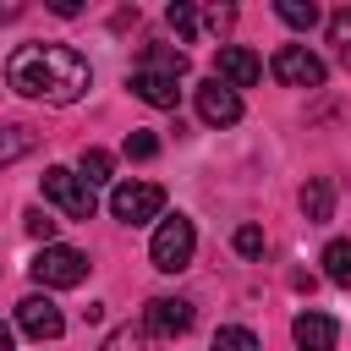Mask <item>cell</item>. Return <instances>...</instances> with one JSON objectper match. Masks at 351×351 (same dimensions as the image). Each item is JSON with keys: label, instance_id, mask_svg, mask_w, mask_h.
<instances>
[{"label": "cell", "instance_id": "1", "mask_svg": "<svg viewBox=\"0 0 351 351\" xmlns=\"http://www.w3.org/2000/svg\"><path fill=\"white\" fill-rule=\"evenodd\" d=\"M5 82L38 104H77L93 88V66L71 44H16L5 60Z\"/></svg>", "mask_w": 351, "mask_h": 351}, {"label": "cell", "instance_id": "2", "mask_svg": "<svg viewBox=\"0 0 351 351\" xmlns=\"http://www.w3.org/2000/svg\"><path fill=\"white\" fill-rule=\"evenodd\" d=\"M192 252H197L192 219H186V214H165L159 230H154V241H148V263H154L159 274H181V269L192 263Z\"/></svg>", "mask_w": 351, "mask_h": 351}, {"label": "cell", "instance_id": "3", "mask_svg": "<svg viewBox=\"0 0 351 351\" xmlns=\"http://www.w3.org/2000/svg\"><path fill=\"white\" fill-rule=\"evenodd\" d=\"M27 274H33L44 291H71V285H82V280H88V252L49 241V247H44V252L27 263Z\"/></svg>", "mask_w": 351, "mask_h": 351}, {"label": "cell", "instance_id": "4", "mask_svg": "<svg viewBox=\"0 0 351 351\" xmlns=\"http://www.w3.org/2000/svg\"><path fill=\"white\" fill-rule=\"evenodd\" d=\"M44 197H49L66 219H93V208H99L93 186H88L77 170H66V165H49V170H44Z\"/></svg>", "mask_w": 351, "mask_h": 351}, {"label": "cell", "instance_id": "5", "mask_svg": "<svg viewBox=\"0 0 351 351\" xmlns=\"http://www.w3.org/2000/svg\"><path fill=\"white\" fill-rule=\"evenodd\" d=\"M110 214L121 225H148V219H165V186L154 181H121L110 192Z\"/></svg>", "mask_w": 351, "mask_h": 351}, {"label": "cell", "instance_id": "6", "mask_svg": "<svg viewBox=\"0 0 351 351\" xmlns=\"http://www.w3.org/2000/svg\"><path fill=\"white\" fill-rule=\"evenodd\" d=\"M165 22L176 27L181 44H197L203 33H225V27L236 22V11H230V5H208V11H197L192 0H176V5L165 11Z\"/></svg>", "mask_w": 351, "mask_h": 351}, {"label": "cell", "instance_id": "7", "mask_svg": "<svg viewBox=\"0 0 351 351\" xmlns=\"http://www.w3.org/2000/svg\"><path fill=\"white\" fill-rule=\"evenodd\" d=\"M269 71H274V82H285V88H324V60H318L307 44H280L274 60H269Z\"/></svg>", "mask_w": 351, "mask_h": 351}, {"label": "cell", "instance_id": "8", "mask_svg": "<svg viewBox=\"0 0 351 351\" xmlns=\"http://www.w3.org/2000/svg\"><path fill=\"white\" fill-rule=\"evenodd\" d=\"M137 329L154 335V340H176V335L192 329V302H181V296H154V302L143 307V324H137Z\"/></svg>", "mask_w": 351, "mask_h": 351}, {"label": "cell", "instance_id": "9", "mask_svg": "<svg viewBox=\"0 0 351 351\" xmlns=\"http://www.w3.org/2000/svg\"><path fill=\"white\" fill-rule=\"evenodd\" d=\"M197 121H203V126H236V121H241V93L225 88L219 77L197 82Z\"/></svg>", "mask_w": 351, "mask_h": 351}, {"label": "cell", "instance_id": "10", "mask_svg": "<svg viewBox=\"0 0 351 351\" xmlns=\"http://www.w3.org/2000/svg\"><path fill=\"white\" fill-rule=\"evenodd\" d=\"M16 324H22L27 340H60L66 335V313L49 296H22L16 302Z\"/></svg>", "mask_w": 351, "mask_h": 351}, {"label": "cell", "instance_id": "11", "mask_svg": "<svg viewBox=\"0 0 351 351\" xmlns=\"http://www.w3.org/2000/svg\"><path fill=\"white\" fill-rule=\"evenodd\" d=\"M214 77L225 82V88H252L258 77H263V60L247 49V44H219V60H214Z\"/></svg>", "mask_w": 351, "mask_h": 351}, {"label": "cell", "instance_id": "12", "mask_svg": "<svg viewBox=\"0 0 351 351\" xmlns=\"http://www.w3.org/2000/svg\"><path fill=\"white\" fill-rule=\"evenodd\" d=\"M126 88H132L143 104H154V110H176V99H181V77H170V71H154V66H132Z\"/></svg>", "mask_w": 351, "mask_h": 351}, {"label": "cell", "instance_id": "13", "mask_svg": "<svg viewBox=\"0 0 351 351\" xmlns=\"http://www.w3.org/2000/svg\"><path fill=\"white\" fill-rule=\"evenodd\" d=\"M291 340H296V351H335V340H340V324L329 318V313H296L291 318Z\"/></svg>", "mask_w": 351, "mask_h": 351}, {"label": "cell", "instance_id": "14", "mask_svg": "<svg viewBox=\"0 0 351 351\" xmlns=\"http://www.w3.org/2000/svg\"><path fill=\"white\" fill-rule=\"evenodd\" d=\"M302 214H307L313 225H324V219L335 214V186H329L324 176H313V181L302 186Z\"/></svg>", "mask_w": 351, "mask_h": 351}, {"label": "cell", "instance_id": "15", "mask_svg": "<svg viewBox=\"0 0 351 351\" xmlns=\"http://www.w3.org/2000/svg\"><path fill=\"white\" fill-rule=\"evenodd\" d=\"M33 143H38V137H33L27 126H0V170H5V165H16V159H27V154H33Z\"/></svg>", "mask_w": 351, "mask_h": 351}, {"label": "cell", "instance_id": "16", "mask_svg": "<svg viewBox=\"0 0 351 351\" xmlns=\"http://www.w3.org/2000/svg\"><path fill=\"white\" fill-rule=\"evenodd\" d=\"M110 170H115V159H110L104 148H82V159H77V176H82L88 186H104V181H110Z\"/></svg>", "mask_w": 351, "mask_h": 351}, {"label": "cell", "instance_id": "17", "mask_svg": "<svg viewBox=\"0 0 351 351\" xmlns=\"http://www.w3.org/2000/svg\"><path fill=\"white\" fill-rule=\"evenodd\" d=\"M137 66H154V71H170V77H181V71H186V55H181V49H170V44H148Z\"/></svg>", "mask_w": 351, "mask_h": 351}, {"label": "cell", "instance_id": "18", "mask_svg": "<svg viewBox=\"0 0 351 351\" xmlns=\"http://www.w3.org/2000/svg\"><path fill=\"white\" fill-rule=\"evenodd\" d=\"M324 274L335 285H351V241H329L324 247Z\"/></svg>", "mask_w": 351, "mask_h": 351}, {"label": "cell", "instance_id": "19", "mask_svg": "<svg viewBox=\"0 0 351 351\" xmlns=\"http://www.w3.org/2000/svg\"><path fill=\"white\" fill-rule=\"evenodd\" d=\"M214 351H258V335L241 324H225V329H214Z\"/></svg>", "mask_w": 351, "mask_h": 351}, {"label": "cell", "instance_id": "20", "mask_svg": "<svg viewBox=\"0 0 351 351\" xmlns=\"http://www.w3.org/2000/svg\"><path fill=\"white\" fill-rule=\"evenodd\" d=\"M329 44H335V49H340V60L351 66V5L329 16Z\"/></svg>", "mask_w": 351, "mask_h": 351}, {"label": "cell", "instance_id": "21", "mask_svg": "<svg viewBox=\"0 0 351 351\" xmlns=\"http://www.w3.org/2000/svg\"><path fill=\"white\" fill-rule=\"evenodd\" d=\"M274 11H280V22H291V27H313V22H318V5H313V0H307V5H302V0H280Z\"/></svg>", "mask_w": 351, "mask_h": 351}, {"label": "cell", "instance_id": "22", "mask_svg": "<svg viewBox=\"0 0 351 351\" xmlns=\"http://www.w3.org/2000/svg\"><path fill=\"white\" fill-rule=\"evenodd\" d=\"M143 340H148L143 329L121 324V329H110V335H104V346H99V351H143Z\"/></svg>", "mask_w": 351, "mask_h": 351}, {"label": "cell", "instance_id": "23", "mask_svg": "<svg viewBox=\"0 0 351 351\" xmlns=\"http://www.w3.org/2000/svg\"><path fill=\"white\" fill-rule=\"evenodd\" d=\"M154 154H159V137L154 132H132L126 137V159H154Z\"/></svg>", "mask_w": 351, "mask_h": 351}, {"label": "cell", "instance_id": "24", "mask_svg": "<svg viewBox=\"0 0 351 351\" xmlns=\"http://www.w3.org/2000/svg\"><path fill=\"white\" fill-rule=\"evenodd\" d=\"M230 241H236V252H241V258H258V252H263V230H258V225H241Z\"/></svg>", "mask_w": 351, "mask_h": 351}, {"label": "cell", "instance_id": "25", "mask_svg": "<svg viewBox=\"0 0 351 351\" xmlns=\"http://www.w3.org/2000/svg\"><path fill=\"white\" fill-rule=\"evenodd\" d=\"M22 219H27V236H38V241H44V247H49V236H55V219H49V214H44V208H27V214H22Z\"/></svg>", "mask_w": 351, "mask_h": 351}, {"label": "cell", "instance_id": "26", "mask_svg": "<svg viewBox=\"0 0 351 351\" xmlns=\"http://www.w3.org/2000/svg\"><path fill=\"white\" fill-rule=\"evenodd\" d=\"M49 11H55V16H77L82 5H77V0H49Z\"/></svg>", "mask_w": 351, "mask_h": 351}, {"label": "cell", "instance_id": "27", "mask_svg": "<svg viewBox=\"0 0 351 351\" xmlns=\"http://www.w3.org/2000/svg\"><path fill=\"white\" fill-rule=\"evenodd\" d=\"M11 16H22V5H16V0H5V5H0V22H11Z\"/></svg>", "mask_w": 351, "mask_h": 351}, {"label": "cell", "instance_id": "28", "mask_svg": "<svg viewBox=\"0 0 351 351\" xmlns=\"http://www.w3.org/2000/svg\"><path fill=\"white\" fill-rule=\"evenodd\" d=\"M0 351H16V340H11V329L0 324Z\"/></svg>", "mask_w": 351, "mask_h": 351}]
</instances>
